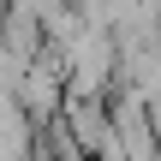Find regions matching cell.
I'll return each instance as SVG.
<instances>
[{
  "instance_id": "obj_1",
  "label": "cell",
  "mask_w": 161,
  "mask_h": 161,
  "mask_svg": "<svg viewBox=\"0 0 161 161\" xmlns=\"http://www.w3.org/2000/svg\"><path fill=\"white\" fill-rule=\"evenodd\" d=\"M60 60H66L72 96H108V84L119 78V42L102 24H84V36L72 48H60Z\"/></svg>"
},
{
  "instance_id": "obj_2",
  "label": "cell",
  "mask_w": 161,
  "mask_h": 161,
  "mask_svg": "<svg viewBox=\"0 0 161 161\" xmlns=\"http://www.w3.org/2000/svg\"><path fill=\"white\" fill-rule=\"evenodd\" d=\"M60 131L72 137L78 155H108L114 149V114L102 108V96H72L60 114Z\"/></svg>"
},
{
  "instance_id": "obj_3",
  "label": "cell",
  "mask_w": 161,
  "mask_h": 161,
  "mask_svg": "<svg viewBox=\"0 0 161 161\" xmlns=\"http://www.w3.org/2000/svg\"><path fill=\"white\" fill-rule=\"evenodd\" d=\"M108 161H119V155H108Z\"/></svg>"
}]
</instances>
